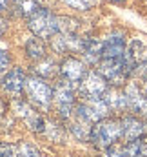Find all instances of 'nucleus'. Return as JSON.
<instances>
[{
  "instance_id": "f257e3e1",
  "label": "nucleus",
  "mask_w": 147,
  "mask_h": 157,
  "mask_svg": "<svg viewBox=\"0 0 147 157\" xmlns=\"http://www.w3.org/2000/svg\"><path fill=\"white\" fill-rule=\"evenodd\" d=\"M120 139H122V121L106 117L102 121H98V122H93L89 141L96 148L104 150V148H107L111 144L118 143Z\"/></svg>"
},
{
  "instance_id": "f03ea898",
  "label": "nucleus",
  "mask_w": 147,
  "mask_h": 157,
  "mask_svg": "<svg viewBox=\"0 0 147 157\" xmlns=\"http://www.w3.org/2000/svg\"><path fill=\"white\" fill-rule=\"evenodd\" d=\"M29 29L40 39L55 37L60 31V18L55 17L51 11L38 7L37 11L29 17Z\"/></svg>"
},
{
  "instance_id": "7ed1b4c3",
  "label": "nucleus",
  "mask_w": 147,
  "mask_h": 157,
  "mask_svg": "<svg viewBox=\"0 0 147 157\" xmlns=\"http://www.w3.org/2000/svg\"><path fill=\"white\" fill-rule=\"evenodd\" d=\"M98 71L104 75V78L109 84L116 86V88L122 86L131 75L129 68L124 62V57L122 59H102V62L98 64Z\"/></svg>"
},
{
  "instance_id": "20e7f679",
  "label": "nucleus",
  "mask_w": 147,
  "mask_h": 157,
  "mask_svg": "<svg viewBox=\"0 0 147 157\" xmlns=\"http://www.w3.org/2000/svg\"><path fill=\"white\" fill-rule=\"evenodd\" d=\"M109 106L104 101V97H89V99H82V102L76 106V115L89 122H98L102 119L107 117L109 113Z\"/></svg>"
},
{
  "instance_id": "39448f33",
  "label": "nucleus",
  "mask_w": 147,
  "mask_h": 157,
  "mask_svg": "<svg viewBox=\"0 0 147 157\" xmlns=\"http://www.w3.org/2000/svg\"><path fill=\"white\" fill-rule=\"evenodd\" d=\"M53 102L56 104L60 115L64 119L71 117V108L74 102V84L69 80H62L53 90Z\"/></svg>"
},
{
  "instance_id": "423d86ee",
  "label": "nucleus",
  "mask_w": 147,
  "mask_h": 157,
  "mask_svg": "<svg viewBox=\"0 0 147 157\" xmlns=\"http://www.w3.org/2000/svg\"><path fill=\"white\" fill-rule=\"evenodd\" d=\"M80 97L82 99H89V97H102L107 91V80L100 71H87L85 77L80 80L78 86Z\"/></svg>"
},
{
  "instance_id": "0eeeda50",
  "label": "nucleus",
  "mask_w": 147,
  "mask_h": 157,
  "mask_svg": "<svg viewBox=\"0 0 147 157\" xmlns=\"http://www.w3.org/2000/svg\"><path fill=\"white\" fill-rule=\"evenodd\" d=\"M26 91L29 95V99L40 106V108H47L53 101V90L42 80V77H31L26 82Z\"/></svg>"
},
{
  "instance_id": "6e6552de",
  "label": "nucleus",
  "mask_w": 147,
  "mask_h": 157,
  "mask_svg": "<svg viewBox=\"0 0 147 157\" xmlns=\"http://www.w3.org/2000/svg\"><path fill=\"white\" fill-rule=\"evenodd\" d=\"M124 91H125V97H127V110L133 112L136 117L147 119V97L138 90V86L129 84Z\"/></svg>"
},
{
  "instance_id": "1a4fd4ad",
  "label": "nucleus",
  "mask_w": 147,
  "mask_h": 157,
  "mask_svg": "<svg viewBox=\"0 0 147 157\" xmlns=\"http://www.w3.org/2000/svg\"><path fill=\"white\" fill-rule=\"evenodd\" d=\"M147 133V124L142 117H124L122 119V139L136 141Z\"/></svg>"
},
{
  "instance_id": "9d476101",
  "label": "nucleus",
  "mask_w": 147,
  "mask_h": 157,
  "mask_svg": "<svg viewBox=\"0 0 147 157\" xmlns=\"http://www.w3.org/2000/svg\"><path fill=\"white\" fill-rule=\"evenodd\" d=\"M60 73H62V77L64 80H69V82H80L82 78L85 77V66L78 60V59H74V57H67V59H64V62L60 64Z\"/></svg>"
},
{
  "instance_id": "9b49d317",
  "label": "nucleus",
  "mask_w": 147,
  "mask_h": 157,
  "mask_svg": "<svg viewBox=\"0 0 147 157\" xmlns=\"http://www.w3.org/2000/svg\"><path fill=\"white\" fill-rule=\"evenodd\" d=\"M125 40L120 33L109 35L102 42V59H122L125 55Z\"/></svg>"
},
{
  "instance_id": "f8f14e48",
  "label": "nucleus",
  "mask_w": 147,
  "mask_h": 157,
  "mask_svg": "<svg viewBox=\"0 0 147 157\" xmlns=\"http://www.w3.org/2000/svg\"><path fill=\"white\" fill-rule=\"evenodd\" d=\"M0 157H40L37 146L29 143L20 144H0Z\"/></svg>"
},
{
  "instance_id": "ddd939ff",
  "label": "nucleus",
  "mask_w": 147,
  "mask_h": 157,
  "mask_svg": "<svg viewBox=\"0 0 147 157\" xmlns=\"http://www.w3.org/2000/svg\"><path fill=\"white\" fill-rule=\"evenodd\" d=\"M26 82H27V78L24 75V71L22 70H11L4 80H2V86H4V90L7 91V93H13V95H18L20 91H22V88H26Z\"/></svg>"
},
{
  "instance_id": "4468645a",
  "label": "nucleus",
  "mask_w": 147,
  "mask_h": 157,
  "mask_svg": "<svg viewBox=\"0 0 147 157\" xmlns=\"http://www.w3.org/2000/svg\"><path fill=\"white\" fill-rule=\"evenodd\" d=\"M104 101L107 102L111 112H124L127 110V97H125V91H120L116 86L107 88V91L102 95Z\"/></svg>"
},
{
  "instance_id": "2eb2a0df",
  "label": "nucleus",
  "mask_w": 147,
  "mask_h": 157,
  "mask_svg": "<svg viewBox=\"0 0 147 157\" xmlns=\"http://www.w3.org/2000/svg\"><path fill=\"white\" fill-rule=\"evenodd\" d=\"M80 49H82L84 57L91 62H96L102 57V42L95 39H84L80 42Z\"/></svg>"
},
{
  "instance_id": "dca6fc26",
  "label": "nucleus",
  "mask_w": 147,
  "mask_h": 157,
  "mask_svg": "<svg viewBox=\"0 0 147 157\" xmlns=\"http://www.w3.org/2000/svg\"><path fill=\"white\" fill-rule=\"evenodd\" d=\"M20 115L26 119L27 126H29L33 132H44V121H42V117L38 115L33 108H29V106L24 104V102H22V106H20Z\"/></svg>"
},
{
  "instance_id": "f3484780",
  "label": "nucleus",
  "mask_w": 147,
  "mask_h": 157,
  "mask_svg": "<svg viewBox=\"0 0 147 157\" xmlns=\"http://www.w3.org/2000/svg\"><path fill=\"white\" fill-rule=\"evenodd\" d=\"M26 51H27V55L31 57V59H44V55H45V48H44V44H42V40L40 37L38 39H31L27 42V46H26Z\"/></svg>"
},
{
  "instance_id": "a211bd4d",
  "label": "nucleus",
  "mask_w": 147,
  "mask_h": 157,
  "mask_svg": "<svg viewBox=\"0 0 147 157\" xmlns=\"http://www.w3.org/2000/svg\"><path fill=\"white\" fill-rule=\"evenodd\" d=\"M15 4H16V6H15L16 11H18L22 17H27V18H29V17L38 9V2L37 0H16Z\"/></svg>"
},
{
  "instance_id": "6ab92c4d",
  "label": "nucleus",
  "mask_w": 147,
  "mask_h": 157,
  "mask_svg": "<svg viewBox=\"0 0 147 157\" xmlns=\"http://www.w3.org/2000/svg\"><path fill=\"white\" fill-rule=\"evenodd\" d=\"M35 71H37L38 77H53L55 73H56V66H55V62L53 60H44V62H40L37 68H35Z\"/></svg>"
},
{
  "instance_id": "aec40b11",
  "label": "nucleus",
  "mask_w": 147,
  "mask_h": 157,
  "mask_svg": "<svg viewBox=\"0 0 147 157\" xmlns=\"http://www.w3.org/2000/svg\"><path fill=\"white\" fill-rule=\"evenodd\" d=\"M64 2L74 9H80V11H85L93 6V0H64Z\"/></svg>"
},
{
  "instance_id": "412c9836",
  "label": "nucleus",
  "mask_w": 147,
  "mask_h": 157,
  "mask_svg": "<svg viewBox=\"0 0 147 157\" xmlns=\"http://www.w3.org/2000/svg\"><path fill=\"white\" fill-rule=\"evenodd\" d=\"M9 66V55H7V51L5 49H2L0 48V71L2 70H5Z\"/></svg>"
},
{
  "instance_id": "4be33fe9",
  "label": "nucleus",
  "mask_w": 147,
  "mask_h": 157,
  "mask_svg": "<svg viewBox=\"0 0 147 157\" xmlns=\"http://www.w3.org/2000/svg\"><path fill=\"white\" fill-rule=\"evenodd\" d=\"M136 70L140 71L142 77H147V49H145V53H144V57H142V60H140V64H138Z\"/></svg>"
},
{
  "instance_id": "5701e85b",
  "label": "nucleus",
  "mask_w": 147,
  "mask_h": 157,
  "mask_svg": "<svg viewBox=\"0 0 147 157\" xmlns=\"http://www.w3.org/2000/svg\"><path fill=\"white\" fill-rule=\"evenodd\" d=\"M138 157H147V133L140 139V148H138Z\"/></svg>"
},
{
  "instance_id": "b1692460",
  "label": "nucleus",
  "mask_w": 147,
  "mask_h": 157,
  "mask_svg": "<svg viewBox=\"0 0 147 157\" xmlns=\"http://www.w3.org/2000/svg\"><path fill=\"white\" fill-rule=\"evenodd\" d=\"M7 4H9V0H0V13L7 7Z\"/></svg>"
},
{
  "instance_id": "393cba45",
  "label": "nucleus",
  "mask_w": 147,
  "mask_h": 157,
  "mask_svg": "<svg viewBox=\"0 0 147 157\" xmlns=\"http://www.w3.org/2000/svg\"><path fill=\"white\" fill-rule=\"evenodd\" d=\"M113 2H124V0H113Z\"/></svg>"
}]
</instances>
